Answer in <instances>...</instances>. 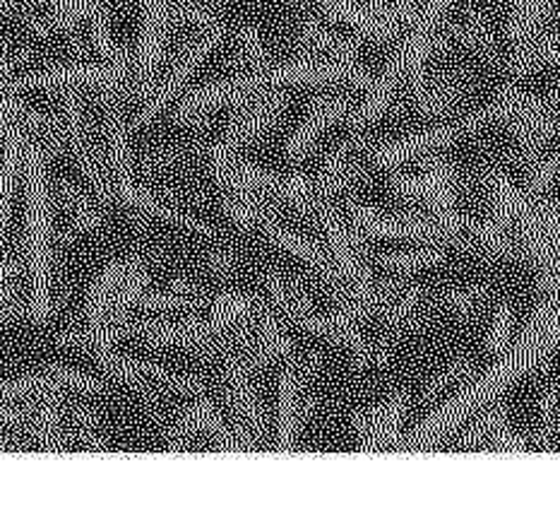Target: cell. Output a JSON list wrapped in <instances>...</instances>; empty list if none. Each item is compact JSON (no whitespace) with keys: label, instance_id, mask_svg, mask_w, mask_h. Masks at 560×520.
<instances>
[{"label":"cell","instance_id":"14","mask_svg":"<svg viewBox=\"0 0 560 520\" xmlns=\"http://www.w3.org/2000/svg\"><path fill=\"white\" fill-rule=\"evenodd\" d=\"M445 261L443 249H421V251H405V253H385L381 256V265L387 270L397 273H417L423 268H433Z\"/></svg>","mask_w":560,"mask_h":520},{"label":"cell","instance_id":"21","mask_svg":"<svg viewBox=\"0 0 560 520\" xmlns=\"http://www.w3.org/2000/svg\"><path fill=\"white\" fill-rule=\"evenodd\" d=\"M12 3H15V0H0V12H3L5 8H10Z\"/></svg>","mask_w":560,"mask_h":520},{"label":"cell","instance_id":"11","mask_svg":"<svg viewBox=\"0 0 560 520\" xmlns=\"http://www.w3.org/2000/svg\"><path fill=\"white\" fill-rule=\"evenodd\" d=\"M174 0H148V8H144V24H142V36H140V48L136 58L138 68V80L148 84L152 72L160 63L162 48L166 39V27L168 18H172Z\"/></svg>","mask_w":560,"mask_h":520},{"label":"cell","instance_id":"5","mask_svg":"<svg viewBox=\"0 0 560 520\" xmlns=\"http://www.w3.org/2000/svg\"><path fill=\"white\" fill-rule=\"evenodd\" d=\"M202 24H205V32L186 48V54L180 56L176 68L168 72V78L160 84V88L150 92L148 102H144V106H142L140 120H150L152 116L160 114L162 108L174 100L176 92L190 80V76H192L195 70H198V66L202 63V60L210 56L219 44H222L224 34H226L224 24L212 20V18H207Z\"/></svg>","mask_w":560,"mask_h":520},{"label":"cell","instance_id":"3","mask_svg":"<svg viewBox=\"0 0 560 520\" xmlns=\"http://www.w3.org/2000/svg\"><path fill=\"white\" fill-rule=\"evenodd\" d=\"M108 157H112V184H114L116 196H120V200L128 203L132 210L152 215L156 220L168 222V224L190 229V232H198L202 236H210V239L217 236V232L210 224H205L202 220H198V217L186 215L172 208V205L162 203L160 198L152 196L148 190H142L136 181H132L126 126L124 120H120V114L116 112L114 104H108Z\"/></svg>","mask_w":560,"mask_h":520},{"label":"cell","instance_id":"13","mask_svg":"<svg viewBox=\"0 0 560 520\" xmlns=\"http://www.w3.org/2000/svg\"><path fill=\"white\" fill-rule=\"evenodd\" d=\"M351 112V106L342 100H335V102H323L315 112L306 118V124H303L299 128V132L294 138L289 140V148H287V154L291 157V160H301L303 154H306L311 150V145L315 142V138L320 136V132L335 124V120L345 118L347 114Z\"/></svg>","mask_w":560,"mask_h":520},{"label":"cell","instance_id":"20","mask_svg":"<svg viewBox=\"0 0 560 520\" xmlns=\"http://www.w3.org/2000/svg\"><path fill=\"white\" fill-rule=\"evenodd\" d=\"M212 268L219 273H231L234 270V256L226 251H217L212 253Z\"/></svg>","mask_w":560,"mask_h":520},{"label":"cell","instance_id":"16","mask_svg":"<svg viewBox=\"0 0 560 520\" xmlns=\"http://www.w3.org/2000/svg\"><path fill=\"white\" fill-rule=\"evenodd\" d=\"M539 443H549L560 425V385L549 383L539 401Z\"/></svg>","mask_w":560,"mask_h":520},{"label":"cell","instance_id":"6","mask_svg":"<svg viewBox=\"0 0 560 520\" xmlns=\"http://www.w3.org/2000/svg\"><path fill=\"white\" fill-rule=\"evenodd\" d=\"M60 389L82 391V393H104L106 383L92 373L66 369V367H46L39 371L24 373L20 379L0 381V401H20L24 395L58 393Z\"/></svg>","mask_w":560,"mask_h":520},{"label":"cell","instance_id":"2","mask_svg":"<svg viewBox=\"0 0 560 520\" xmlns=\"http://www.w3.org/2000/svg\"><path fill=\"white\" fill-rule=\"evenodd\" d=\"M265 285L270 289L277 307L282 309L287 316L294 319L299 325H303L306 331L332 337V340L342 343L345 347L351 349V353H354L359 361H363V365H383V361H387L389 357L387 349L363 340V335L359 333V323L351 316H347V313L339 311L335 316H320V313H315L311 309L306 292H303L296 282L284 280V277L277 273L267 275Z\"/></svg>","mask_w":560,"mask_h":520},{"label":"cell","instance_id":"9","mask_svg":"<svg viewBox=\"0 0 560 520\" xmlns=\"http://www.w3.org/2000/svg\"><path fill=\"white\" fill-rule=\"evenodd\" d=\"M409 407L407 393H395L387 403L363 409V413L354 415V431L361 439V451H385L389 446H395L399 439L401 421H405Z\"/></svg>","mask_w":560,"mask_h":520},{"label":"cell","instance_id":"19","mask_svg":"<svg viewBox=\"0 0 560 520\" xmlns=\"http://www.w3.org/2000/svg\"><path fill=\"white\" fill-rule=\"evenodd\" d=\"M471 371H474V361L469 357L453 361V365H450L445 371H441V373H438V377H433L429 381V385H425V389H423V397H425V401H433V397L441 395L447 389V385H453V383H457L462 379H467Z\"/></svg>","mask_w":560,"mask_h":520},{"label":"cell","instance_id":"17","mask_svg":"<svg viewBox=\"0 0 560 520\" xmlns=\"http://www.w3.org/2000/svg\"><path fill=\"white\" fill-rule=\"evenodd\" d=\"M486 301H489V289L486 287H459V289H450L447 294H443V304L457 316H471L477 313Z\"/></svg>","mask_w":560,"mask_h":520},{"label":"cell","instance_id":"1","mask_svg":"<svg viewBox=\"0 0 560 520\" xmlns=\"http://www.w3.org/2000/svg\"><path fill=\"white\" fill-rule=\"evenodd\" d=\"M20 124V120H18ZM22 126V124H20ZM24 174H27V249L32 270L30 316L44 323L51 316V193H48L44 148L22 128Z\"/></svg>","mask_w":560,"mask_h":520},{"label":"cell","instance_id":"7","mask_svg":"<svg viewBox=\"0 0 560 520\" xmlns=\"http://www.w3.org/2000/svg\"><path fill=\"white\" fill-rule=\"evenodd\" d=\"M349 215L351 220H354L357 229L371 236L431 241V244H441L445 239H453L435 217L433 220H421V217H395L383 215L373 208H363V205H349Z\"/></svg>","mask_w":560,"mask_h":520},{"label":"cell","instance_id":"10","mask_svg":"<svg viewBox=\"0 0 560 520\" xmlns=\"http://www.w3.org/2000/svg\"><path fill=\"white\" fill-rule=\"evenodd\" d=\"M66 124H68V138L72 145V152H75L80 169L84 172V176L90 178L92 188L96 190V196H100L106 205L114 200L116 190L112 178H106L104 169L100 166V157L94 152V145L88 136V128H84V120H82V108L75 94H66Z\"/></svg>","mask_w":560,"mask_h":520},{"label":"cell","instance_id":"18","mask_svg":"<svg viewBox=\"0 0 560 520\" xmlns=\"http://www.w3.org/2000/svg\"><path fill=\"white\" fill-rule=\"evenodd\" d=\"M513 328H515V311L510 304H501L493 316L489 337H486V349H489V355L503 353L505 345L510 343V337H513Z\"/></svg>","mask_w":560,"mask_h":520},{"label":"cell","instance_id":"12","mask_svg":"<svg viewBox=\"0 0 560 520\" xmlns=\"http://www.w3.org/2000/svg\"><path fill=\"white\" fill-rule=\"evenodd\" d=\"M144 265H148V261H144L142 256H130V258L112 263L108 268H104V273L100 277H96L92 289H90V297H88V333L100 331L106 307H108V297L114 294V289L132 273L142 270Z\"/></svg>","mask_w":560,"mask_h":520},{"label":"cell","instance_id":"8","mask_svg":"<svg viewBox=\"0 0 560 520\" xmlns=\"http://www.w3.org/2000/svg\"><path fill=\"white\" fill-rule=\"evenodd\" d=\"M311 369V365H299L294 357L284 359L282 383H279V451L284 453L294 449L301 421L311 407L306 393V377Z\"/></svg>","mask_w":560,"mask_h":520},{"label":"cell","instance_id":"15","mask_svg":"<svg viewBox=\"0 0 560 520\" xmlns=\"http://www.w3.org/2000/svg\"><path fill=\"white\" fill-rule=\"evenodd\" d=\"M58 196L66 200L72 215H75V222L80 224V229H88V232H96V229H102V215L96 212L92 208V203H88V198H84L78 188H72L68 181L58 186Z\"/></svg>","mask_w":560,"mask_h":520},{"label":"cell","instance_id":"4","mask_svg":"<svg viewBox=\"0 0 560 520\" xmlns=\"http://www.w3.org/2000/svg\"><path fill=\"white\" fill-rule=\"evenodd\" d=\"M0 138L5 142L3 157H0V294H3L12 304L15 299H12V289H10L12 280L8 277L5 263H3V234L10 217L12 196H15L20 166L24 162V138H22V126L18 124V118L10 114V108L3 102V92H0Z\"/></svg>","mask_w":560,"mask_h":520}]
</instances>
